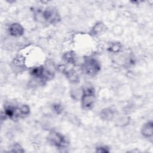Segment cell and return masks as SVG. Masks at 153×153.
<instances>
[{
  "label": "cell",
  "mask_w": 153,
  "mask_h": 153,
  "mask_svg": "<svg viewBox=\"0 0 153 153\" xmlns=\"http://www.w3.org/2000/svg\"><path fill=\"white\" fill-rule=\"evenodd\" d=\"M96 101L95 90L93 86L87 85L82 89L81 97V105L82 109L85 111L91 109Z\"/></svg>",
  "instance_id": "1"
},
{
  "label": "cell",
  "mask_w": 153,
  "mask_h": 153,
  "mask_svg": "<svg viewBox=\"0 0 153 153\" xmlns=\"http://www.w3.org/2000/svg\"><path fill=\"white\" fill-rule=\"evenodd\" d=\"M81 71L82 72L90 76L96 75L100 71V64L99 61L94 57H88L85 58L81 64Z\"/></svg>",
  "instance_id": "2"
},
{
  "label": "cell",
  "mask_w": 153,
  "mask_h": 153,
  "mask_svg": "<svg viewBox=\"0 0 153 153\" xmlns=\"http://www.w3.org/2000/svg\"><path fill=\"white\" fill-rule=\"evenodd\" d=\"M48 142L58 148H63L67 146L68 142L66 138L57 131H51L47 137Z\"/></svg>",
  "instance_id": "3"
},
{
  "label": "cell",
  "mask_w": 153,
  "mask_h": 153,
  "mask_svg": "<svg viewBox=\"0 0 153 153\" xmlns=\"http://www.w3.org/2000/svg\"><path fill=\"white\" fill-rule=\"evenodd\" d=\"M44 20L50 24H56L60 21L61 17L57 9L54 7H47L42 13Z\"/></svg>",
  "instance_id": "4"
},
{
  "label": "cell",
  "mask_w": 153,
  "mask_h": 153,
  "mask_svg": "<svg viewBox=\"0 0 153 153\" xmlns=\"http://www.w3.org/2000/svg\"><path fill=\"white\" fill-rule=\"evenodd\" d=\"M8 32L10 35L15 37H19L24 34L23 27L18 23H12L8 27Z\"/></svg>",
  "instance_id": "5"
},
{
  "label": "cell",
  "mask_w": 153,
  "mask_h": 153,
  "mask_svg": "<svg viewBox=\"0 0 153 153\" xmlns=\"http://www.w3.org/2000/svg\"><path fill=\"white\" fill-rule=\"evenodd\" d=\"M141 133L145 138H151L153 134V123L152 121L145 123L142 128Z\"/></svg>",
  "instance_id": "6"
},
{
  "label": "cell",
  "mask_w": 153,
  "mask_h": 153,
  "mask_svg": "<svg viewBox=\"0 0 153 153\" xmlns=\"http://www.w3.org/2000/svg\"><path fill=\"white\" fill-rule=\"evenodd\" d=\"M115 115V111L111 108H106L103 109L100 112L101 119L105 121L111 120Z\"/></svg>",
  "instance_id": "7"
},
{
  "label": "cell",
  "mask_w": 153,
  "mask_h": 153,
  "mask_svg": "<svg viewBox=\"0 0 153 153\" xmlns=\"http://www.w3.org/2000/svg\"><path fill=\"white\" fill-rule=\"evenodd\" d=\"M66 76L67 79L72 83H78L79 81V77L76 72L73 69H66L63 73Z\"/></svg>",
  "instance_id": "8"
},
{
  "label": "cell",
  "mask_w": 153,
  "mask_h": 153,
  "mask_svg": "<svg viewBox=\"0 0 153 153\" xmlns=\"http://www.w3.org/2000/svg\"><path fill=\"white\" fill-rule=\"evenodd\" d=\"M63 59L68 63L74 65L76 62V56L74 52L71 51L65 53L62 57Z\"/></svg>",
  "instance_id": "9"
},
{
  "label": "cell",
  "mask_w": 153,
  "mask_h": 153,
  "mask_svg": "<svg viewBox=\"0 0 153 153\" xmlns=\"http://www.w3.org/2000/svg\"><path fill=\"white\" fill-rule=\"evenodd\" d=\"M105 29V25L102 22H99L95 24V25L93 27L91 30V34L93 35H97L100 34Z\"/></svg>",
  "instance_id": "10"
},
{
  "label": "cell",
  "mask_w": 153,
  "mask_h": 153,
  "mask_svg": "<svg viewBox=\"0 0 153 153\" xmlns=\"http://www.w3.org/2000/svg\"><path fill=\"white\" fill-rule=\"evenodd\" d=\"M13 63L16 66L23 67L25 64V58L22 54H17L13 60Z\"/></svg>",
  "instance_id": "11"
},
{
  "label": "cell",
  "mask_w": 153,
  "mask_h": 153,
  "mask_svg": "<svg viewBox=\"0 0 153 153\" xmlns=\"http://www.w3.org/2000/svg\"><path fill=\"white\" fill-rule=\"evenodd\" d=\"M121 45L119 42L112 43L108 48V50L112 53H118L121 50Z\"/></svg>",
  "instance_id": "12"
},
{
  "label": "cell",
  "mask_w": 153,
  "mask_h": 153,
  "mask_svg": "<svg viewBox=\"0 0 153 153\" xmlns=\"http://www.w3.org/2000/svg\"><path fill=\"white\" fill-rule=\"evenodd\" d=\"M52 111L55 112L56 114H60L63 111V106L60 103H54L53 105H52Z\"/></svg>",
  "instance_id": "13"
},
{
  "label": "cell",
  "mask_w": 153,
  "mask_h": 153,
  "mask_svg": "<svg viewBox=\"0 0 153 153\" xmlns=\"http://www.w3.org/2000/svg\"><path fill=\"white\" fill-rule=\"evenodd\" d=\"M20 111L23 118L27 116L30 114V108L28 105H23L21 106H20Z\"/></svg>",
  "instance_id": "14"
},
{
  "label": "cell",
  "mask_w": 153,
  "mask_h": 153,
  "mask_svg": "<svg viewBox=\"0 0 153 153\" xmlns=\"http://www.w3.org/2000/svg\"><path fill=\"white\" fill-rule=\"evenodd\" d=\"M12 152H23L25 150L21 146V145L19 143H14L12 146Z\"/></svg>",
  "instance_id": "15"
},
{
  "label": "cell",
  "mask_w": 153,
  "mask_h": 153,
  "mask_svg": "<svg viewBox=\"0 0 153 153\" xmlns=\"http://www.w3.org/2000/svg\"><path fill=\"white\" fill-rule=\"evenodd\" d=\"M95 151L97 152L105 153V152H109L110 150H109V148L106 146H99L96 148Z\"/></svg>",
  "instance_id": "16"
}]
</instances>
